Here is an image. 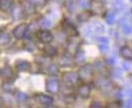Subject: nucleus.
<instances>
[{
    "mask_svg": "<svg viewBox=\"0 0 132 108\" xmlns=\"http://www.w3.org/2000/svg\"><path fill=\"white\" fill-rule=\"evenodd\" d=\"M79 78L83 81H88L91 80L93 77V68L90 65H85L80 68L79 72H78Z\"/></svg>",
    "mask_w": 132,
    "mask_h": 108,
    "instance_id": "f257e3e1",
    "label": "nucleus"
},
{
    "mask_svg": "<svg viewBox=\"0 0 132 108\" xmlns=\"http://www.w3.org/2000/svg\"><path fill=\"white\" fill-rule=\"evenodd\" d=\"M131 13H132V9H131Z\"/></svg>",
    "mask_w": 132,
    "mask_h": 108,
    "instance_id": "a18cd8bd",
    "label": "nucleus"
},
{
    "mask_svg": "<svg viewBox=\"0 0 132 108\" xmlns=\"http://www.w3.org/2000/svg\"><path fill=\"white\" fill-rule=\"evenodd\" d=\"M90 7L92 10V13H94L95 15H102L105 12V5L100 0L90 1Z\"/></svg>",
    "mask_w": 132,
    "mask_h": 108,
    "instance_id": "f03ea898",
    "label": "nucleus"
},
{
    "mask_svg": "<svg viewBox=\"0 0 132 108\" xmlns=\"http://www.w3.org/2000/svg\"><path fill=\"white\" fill-rule=\"evenodd\" d=\"M22 10L25 15H31L35 12L34 3H32L30 0H26L22 3Z\"/></svg>",
    "mask_w": 132,
    "mask_h": 108,
    "instance_id": "6e6552de",
    "label": "nucleus"
},
{
    "mask_svg": "<svg viewBox=\"0 0 132 108\" xmlns=\"http://www.w3.org/2000/svg\"><path fill=\"white\" fill-rule=\"evenodd\" d=\"M44 55L46 56V57H49V58H51V57H55L56 55H57V49L55 47V46H52V45H45L44 47Z\"/></svg>",
    "mask_w": 132,
    "mask_h": 108,
    "instance_id": "f3484780",
    "label": "nucleus"
},
{
    "mask_svg": "<svg viewBox=\"0 0 132 108\" xmlns=\"http://www.w3.org/2000/svg\"><path fill=\"white\" fill-rule=\"evenodd\" d=\"M91 29H92V31H94L96 33H103V32H105V27L100 22H94L91 25Z\"/></svg>",
    "mask_w": 132,
    "mask_h": 108,
    "instance_id": "6ab92c4d",
    "label": "nucleus"
},
{
    "mask_svg": "<svg viewBox=\"0 0 132 108\" xmlns=\"http://www.w3.org/2000/svg\"><path fill=\"white\" fill-rule=\"evenodd\" d=\"M2 88H3V90L5 91V92H8V93H12V92H14V87L13 85L11 84V83H3V85H2Z\"/></svg>",
    "mask_w": 132,
    "mask_h": 108,
    "instance_id": "393cba45",
    "label": "nucleus"
},
{
    "mask_svg": "<svg viewBox=\"0 0 132 108\" xmlns=\"http://www.w3.org/2000/svg\"><path fill=\"white\" fill-rule=\"evenodd\" d=\"M22 13H23V10H22V7L19 6H15L12 8V11H11V15H12V18L17 20L21 17Z\"/></svg>",
    "mask_w": 132,
    "mask_h": 108,
    "instance_id": "aec40b11",
    "label": "nucleus"
},
{
    "mask_svg": "<svg viewBox=\"0 0 132 108\" xmlns=\"http://www.w3.org/2000/svg\"><path fill=\"white\" fill-rule=\"evenodd\" d=\"M90 93H91V87L88 84H83L78 89V94L82 98H88Z\"/></svg>",
    "mask_w": 132,
    "mask_h": 108,
    "instance_id": "ddd939ff",
    "label": "nucleus"
},
{
    "mask_svg": "<svg viewBox=\"0 0 132 108\" xmlns=\"http://www.w3.org/2000/svg\"><path fill=\"white\" fill-rule=\"evenodd\" d=\"M0 76L5 80H9L13 77V71L9 66H5L0 70Z\"/></svg>",
    "mask_w": 132,
    "mask_h": 108,
    "instance_id": "f8f14e48",
    "label": "nucleus"
},
{
    "mask_svg": "<svg viewBox=\"0 0 132 108\" xmlns=\"http://www.w3.org/2000/svg\"><path fill=\"white\" fill-rule=\"evenodd\" d=\"M119 106H120V104L117 102H112V103H109V105H108L109 108H118Z\"/></svg>",
    "mask_w": 132,
    "mask_h": 108,
    "instance_id": "ea45409f",
    "label": "nucleus"
},
{
    "mask_svg": "<svg viewBox=\"0 0 132 108\" xmlns=\"http://www.w3.org/2000/svg\"><path fill=\"white\" fill-rule=\"evenodd\" d=\"M37 38H38L41 43H45V44L51 43L54 41V35L48 30H42V31H39L38 34H37Z\"/></svg>",
    "mask_w": 132,
    "mask_h": 108,
    "instance_id": "0eeeda50",
    "label": "nucleus"
},
{
    "mask_svg": "<svg viewBox=\"0 0 132 108\" xmlns=\"http://www.w3.org/2000/svg\"><path fill=\"white\" fill-rule=\"evenodd\" d=\"M94 68H95L96 70H101V69L103 68V63H102L101 61H96V62L94 63Z\"/></svg>",
    "mask_w": 132,
    "mask_h": 108,
    "instance_id": "473e14b6",
    "label": "nucleus"
},
{
    "mask_svg": "<svg viewBox=\"0 0 132 108\" xmlns=\"http://www.w3.org/2000/svg\"><path fill=\"white\" fill-rule=\"evenodd\" d=\"M79 75L75 72H66L63 74V80L67 85H75L79 81Z\"/></svg>",
    "mask_w": 132,
    "mask_h": 108,
    "instance_id": "20e7f679",
    "label": "nucleus"
},
{
    "mask_svg": "<svg viewBox=\"0 0 132 108\" xmlns=\"http://www.w3.org/2000/svg\"><path fill=\"white\" fill-rule=\"evenodd\" d=\"M2 104H3V102H2V99H1V98H0V106H1V105H2Z\"/></svg>",
    "mask_w": 132,
    "mask_h": 108,
    "instance_id": "c03bdc74",
    "label": "nucleus"
},
{
    "mask_svg": "<svg viewBox=\"0 0 132 108\" xmlns=\"http://www.w3.org/2000/svg\"><path fill=\"white\" fill-rule=\"evenodd\" d=\"M27 28H28V25L25 24V23H21V24H18L16 27L13 28L12 30V33L13 35L16 38V39H21L25 35L26 31H27Z\"/></svg>",
    "mask_w": 132,
    "mask_h": 108,
    "instance_id": "423d86ee",
    "label": "nucleus"
},
{
    "mask_svg": "<svg viewBox=\"0 0 132 108\" xmlns=\"http://www.w3.org/2000/svg\"><path fill=\"white\" fill-rule=\"evenodd\" d=\"M120 55H121L124 59H126V60H132V50L129 46H127V45L121 47V50H120Z\"/></svg>",
    "mask_w": 132,
    "mask_h": 108,
    "instance_id": "dca6fc26",
    "label": "nucleus"
},
{
    "mask_svg": "<svg viewBox=\"0 0 132 108\" xmlns=\"http://www.w3.org/2000/svg\"><path fill=\"white\" fill-rule=\"evenodd\" d=\"M16 98H17V100H19V101H25V100L27 99V96H26V94H24V93H22V92H17Z\"/></svg>",
    "mask_w": 132,
    "mask_h": 108,
    "instance_id": "c756f323",
    "label": "nucleus"
},
{
    "mask_svg": "<svg viewBox=\"0 0 132 108\" xmlns=\"http://www.w3.org/2000/svg\"><path fill=\"white\" fill-rule=\"evenodd\" d=\"M99 49H100L101 52L105 53V52H107V51L109 50V45H108V43H100Z\"/></svg>",
    "mask_w": 132,
    "mask_h": 108,
    "instance_id": "2f4dec72",
    "label": "nucleus"
},
{
    "mask_svg": "<svg viewBox=\"0 0 132 108\" xmlns=\"http://www.w3.org/2000/svg\"><path fill=\"white\" fill-rule=\"evenodd\" d=\"M97 41L100 43H109V40L107 38H98Z\"/></svg>",
    "mask_w": 132,
    "mask_h": 108,
    "instance_id": "4c0bfd02",
    "label": "nucleus"
},
{
    "mask_svg": "<svg viewBox=\"0 0 132 108\" xmlns=\"http://www.w3.org/2000/svg\"><path fill=\"white\" fill-rule=\"evenodd\" d=\"M130 1H131V2H132V0H130Z\"/></svg>",
    "mask_w": 132,
    "mask_h": 108,
    "instance_id": "49530a36",
    "label": "nucleus"
},
{
    "mask_svg": "<svg viewBox=\"0 0 132 108\" xmlns=\"http://www.w3.org/2000/svg\"><path fill=\"white\" fill-rule=\"evenodd\" d=\"M122 30L124 34H131L132 33V27L129 24H124L122 26Z\"/></svg>",
    "mask_w": 132,
    "mask_h": 108,
    "instance_id": "bb28decb",
    "label": "nucleus"
},
{
    "mask_svg": "<svg viewBox=\"0 0 132 108\" xmlns=\"http://www.w3.org/2000/svg\"><path fill=\"white\" fill-rule=\"evenodd\" d=\"M12 4H13L12 0H0V10L8 11L11 9Z\"/></svg>",
    "mask_w": 132,
    "mask_h": 108,
    "instance_id": "a211bd4d",
    "label": "nucleus"
},
{
    "mask_svg": "<svg viewBox=\"0 0 132 108\" xmlns=\"http://www.w3.org/2000/svg\"><path fill=\"white\" fill-rule=\"evenodd\" d=\"M16 69L18 72H29L31 70V65L29 62L24 61V60H18L16 62Z\"/></svg>",
    "mask_w": 132,
    "mask_h": 108,
    "instance_id": "9d476101",
    "label": "nucleus"
},
{
    "mask_svg": "<svg viewBox=\"0 0 132 108\" xmlns=\"http://www.w3.org/2000/svg\"><path fill=\"white\" fill-rule=\"evenodd\" d=\"M90 17H91V13L88 12V11H84V12H82V13H80L78 15V20L82 22L87 21Z\"/></svg>",
    "mask_w": 132,
    "mask_h": 108,
    "instance_id": "b1692460",
    "label": "nucleus"
},
{
    "mask_svg": "<svg viewBox=\"0 0 132 108\" xmlns=\"http://www.w3.org/2000/svg\"><path fill=\"white\" fill-rule=\"evenodd\" d=\"M85 59H86V56H85V53L83 51H78L76 54H75V61L79 64L81 63H84L85 62Z\"/></svg>",
    "mask_w": 132,
    "mask_h": 108,
    "instance_id": "412c9836",
    "label": "nucleus"
},
{
    "mask_svg": "<svg viewBox=\"0 0 132 108\" xmlns=\"http://www.w3.org/2000/svg\"><path fill=\"white\" fill-rule=\"evenodd\" d=\"M32 3H34V4H38V5H41V4H44V0H30Z\"/></svg>",
    "mask_w": 132,
    "mask_h": 108,
    "instance_id": "a19ab883",
    "label": "nucleus"
},
{
    "mask_svg": "<svg viewBox=\"0 0 132 108\" xmlns=\"http://www.w3.org/2000/svg\"><path fill=\"white\" fill-rule=\"evenodd\" d=\"M60 65L62 67H71L73 65V59L70 55H63L60 58Z\"/></svg>",
    "mask_w": 132,
    "mask_h": 108,
    "instance_id": "2eb2a0df",
    "label": "nucleus"
},
{
    "mask_svg": "<svg viewBox=\"0 0 132 108\" xmlns=\"http://www.w3.org/2000/svg\"><path fill=\"white\" fill-rule=\"evenodd\" d=\"M105 20L108 24H113L114 21H115V14L113 12H108L105 15Z\"/></svg>",
    "mask_w": 132,
    "mask_h": 108,
    "instance_id": "a878e982",
    "label": "nucleus"
},
{
    "mask_svg": "<svg viewBox=\"0 0 132 108\" xmlns=\"http://www.w3.org/2000/svg\"><path fill=\"white\" fill-rule=\"evenodd\" d=\"M79 47H80V43L77 41V40H71L69 43H68V52L70 54H73L75 55L78 51H79Z\"/></svg>",
    "mask_w": 132,
    "mask_h": 108,
    "instance_id": "4468645a",
    "label": "nucleus"
},
{
    "mask_svg": "<svg viewBox=\"0 0 132 108\" xmlns=\"http://www.w3.org/2000/svg\"><path fill=\"white\" fill-rule=\"evenodd\" d=\"M41 25L44 27V28H48V27H50L51 26V21L49 20V19H44L42 23H41Z\"/></svg>",
    "mask_w": 132,
    "mask_h": 108,
    "instance_id": "7c9ffc66",
    "label": "nucleus"
},
{
    "mask_svg": "<svg viewBox=\"0 0 132 108\" xmlns=\"http://www.w3.org/2000/svg\"><path fill=\"white\" fill-rule=\"evenodd\" d=\"M123 69H124V70H127V71L131 70L132 69V64H130V63H127V62L123 63Z\"/></svg>",
    "mask_w": 132,
    "mask_h": 108,
    "instance_id": "e433bc0d",
    "label": "nucleus"
},
{
    "mask_svg": "<svg viewBox=\"0 0 132 108\" xmlns=\"http://www.w3.org/2000/svg\"><path fill=\"white\" fill-rule=\"evenodd\" d=\"M38 28V24L36 22H32L30 23V25H28V28H27V31H30V32H34L36 31Z\"/></svg>",
    "mask_w": 132,
    "mask_h": 108,
    "instance_id": "cd10ccee",
    "label": "nucleus"
},
{
    "mask_svg": "<svg viewBox=\"0 0 132 108\" xmlns=\"http://www.w3.org/2000/svg\"><path fill=\"white\" fill-rule=\"evenodd\" d=\"M91 107L92 108H101L102 107V105H101V103L98 102V101H93V102L91 103Z\"/></svg>",
    "mask_w": 132,
    "mask_h": 108,
    "instance_id": "f704fd0d",
    "label": "nucleus"
},
{
    "mask_svg": "<svg viewBox=\"0 0 132 108\" xmlns=\"http://www.w3.org/2000/svg\"><path fill=\"white\" fill-rule=\"evenodd\" d=\"M47 73L51 76H57L59 74V67L56 64H50L47 68Z\"/></svg>",
    "mask_w": 132,
    "mask_h": 108,
    "instance_id": "5701e85b",
    "label": "nucleus"
},
{
    "mask_svg": "<svg viewBox=\"0 0 132 108\" xmlns=\"http://www.w3.org/2000/svg\"><path fill=\"white\" fill-rule=\"evenodd\" d=\"M129 80H130V82L132 83V74H130V75H129Z\"/></svg>",
    "mask_w": 132,
    "mask_h": 108,
    "instance_id": "37998d69",
    "label": "nucleus"
},
{
    "mask_svg": "<svg viewBox=\"0 0 132 108\" xmlns=\"http://www.w3.org/2000/svg\"><path fill=\"white\" fill-rule=\"evenodd\" d=\"M45 89L49 93H57L60 90V82L55 78H49L45 81Z\"/></svg>",
    "mask_w": 132,
    "mask_h": 108,
    "instance_id": "7ed1b4c3",
    "label": "nucleus"
},
{
    "mask_svg": "<svg viewBox=\"0 0 132 108\" xmlns=\"http://www.w3.org/2000/svg\"><path fill=\"white\" fill-rule=\"evenodd\" d=\"M24 47H25V50L28 51V52H33L34 49H35V44L32 43V42H28V43L24 45Z\"/></svg>",
    "mask_w": 132,
    "mask_h": 108,
    "instance_id": "c85d7f7f",
    "label": "nucleus"
},
{
    "mask_svg": "<svg viewBox=\"0 0 132 108\" xmlns=\"http://www.w3.org/2000/svg\"><path fill=\"white\" fill-rule=\"evenodd\" d=\"M63 28H64V32L67 33V34H69L70 37H76V35H78L77 29L75 28V26L71 22L65 21L64 25H63Z\"/></svg>",
    "mask_w": 132,
    "mask_h": 108,
    "instance_id": "9b49d317",
    "label": "nucleus"
},
{
    "mask_svg": "<svg viewBox=\"0 0 132 108\" xmlns=\"http://www.w3.org/2000/svg\"><path fill=\"white\" fill-rule=\"evenodd\" d=\"M113 76L116 77V78H119V77L122 76V73H121V71H120L119 69H116V70L113 72Z\"/></svg>",
    "mask_w": 132,
    "mask_h": 108,
    "instance_id": "c9c22d12",
    "label": "nucleus"
},
{
    "mask_svg": "<svg viewBox=\"0 0 132 108\" xmlns=\"http://www.w3.org/2000/svg\"><path fill=\"white\" fill-rule=\"evenodd\" d=\"M126 106H127V107H132V98L129 99V100L126 102Z\"/></svg>",
    "mask_w": 132,
    "mask_h": 108,
    "instance_id": "79ce46f5",
    "label": "nucleus"
},
{
    "mask_svg": "<svg viewBox=\"0 0 132 108\" xmlns=\"http://www.w3.org/2000/svg\"><path fill=\"white\" fill-rule=\"evenodd\" d=\"M95 85L98 87L99 89H101V90H103V91H109L111 90V84L110 82L105 78V77H103V76H99V77H97L96 79H95Z\"/></svg>",
    "mask_w": 132,
    "mask_h": 108,
    "instance_id": "39448f33",
    "label": "nucleus"
},
{
    "mask_svg": "<svg viewBox=\"0 0 132 108\" xmlns=\"http://www.w3.org/2000/svg\"><path fill=\"white\" fill-rule=\"evenodd\" d=\"M9 43H10V35L6 32H1L0 33V45H6Z\"/></svg>",
    "mask_w": 132,
    "mask_h": 108,
    "instance_id": "4be33fe9",
    "label": "nucleus"
},
{
    "mask_svg": "<svg viewBox=\"0 0 132 108\" xmlns=\"http://www.w3.org/2000/svg\"><path fill=\"white\" fill-rule=\"evenodd\" d=\"M106 62H107L108 65H110V66L115 65V64H116V58H115V57H110V58L107 59Z\"/></svg>",
    "mask_w": 132,
    "mask_h": 108,
    "instance_id": "72a5a7b5",
    "label": "nucleus"
},
{
    "mask_svg": "<svg viewBox=\"0 0 132 108\" xmlns=\"http://www.w3.org/2000/svg\"><path fill=\"white\" fill-rule=\"evenodd\" d=\"M80 5H81V7H83V8H86L88 5H90V3H88L86 0H80Z\"/></svg>",
    "mask_w": 132,
    "mask_h": 108,
    "instance_id": "58836bf2",
    "label": "nucleus"
},
{
    "mask_svg": "<svg viewBox=\"0 0 132 108\" xmlns=\"http://www.w3.org/2000/svg\"><path fill=\"white\" fill-rule=\"evenodd\" d=\"M36 100L38 101L39 104L44 105V106H50L54 103V98L51 96L48 95H44V94H39L36 96Z\"/></svg>",
    "mask_w": 132,
    "mask_h": 108,
    "instance_id": "1a4fd4ad",
    "label": "nucleus"
}]
</instances>
